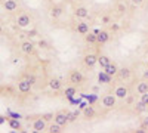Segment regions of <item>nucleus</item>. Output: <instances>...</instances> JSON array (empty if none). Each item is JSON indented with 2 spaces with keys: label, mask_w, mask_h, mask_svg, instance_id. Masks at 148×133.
I'll list each match as a JSON object with an SVG mask.
<instances>
[{
  "label": "nucleus",
  "mask_w": 148,
  "mask_h": 133,
  "mask_svg": "<svg viewBox=\"0 0 148 133\" xmlns=\"http://www.w3.org/2000/svg\"><path fill=\"white\" fill-rule=\"evenodd\" d=\"M84 81V76L83 72L79 70H70L68 72V83L73 84V86H82Z\"/></svg>",
  "instance_id": "f257e3e1"
},
{
  "label": "nucleus",
  "mask_w": 148,
  "mask_h": 133,
  "mask_svg": "<svg viewBox=\"0 0 148 133\" xmlns=\"http://www.w3.org/2000/svg\"><path fill=\"white\" fill-rule=\"evenodd\" d=\"M117 104V98L113 95V93H107L102 96V99H101V105L105 108V110H113V108L116 106Z\"/></svg>",
  "instance_id": "f03ea898"
},
{
  "label": "nucleus",
  "mask_w": 148,
  "mask_h": 133,
  "mask_svg": "<svg viewBox=\"0 0 148 133\" xmlns=\"http://www.w3.org/2000/svg\"><path fill=\"white\" fill-rule=\"evenodd\" d=\"M19 49H21V52H22L24 55H27V56L36 55V46H34V43L30 42V40H24V42L19 44Z\"/></svg>",
  "instance_id": "7ed1b4c3"
},
{
  "label": "nucleus",
  "mask_w": 148,
  "mask_h": 133,
  "mask_svg": "<svg viewBox=\"0 0 148 133\" xmlns=\"http://www.w3.org/2000/svg\"><path fill=\"white\" fill-rule=\"evenodd\" d=\"M111 39V33L108 30H101V31H96V44L98 46H104L110 42Z\"/></svg>",
  "instance_id": "20e7f679"
},
{
  "label": "nucleus",
  "mask_w": 148,
  "mask_h": 133,
  "mask_svg": "<svg viewBox=\"0 0 148 133\" xmlns=\"http://www.w3.org/2000/svg\"><path fill=\"white\" fill-rule=\"evenodd\" d=\"M113 95L116 96L117 99L125 101V98L129 95V89H127V86H125V84H119V86H116V87H114Z\"/></svg>",
  "instance_id": "39448f33"
},
{
  "label": "nucleus",
  "mask_w": 148,
  "mask_h": 133,
  "mask_svg": "<svg viewBox=\"0 0 148 133\" xmlns=\"http://www.w3.org/2000/svg\"><path fill=\"white\" fill-rule=\"evenodd\" d=\"M53 121L58 123L59 126H62V127H65V126L70 123V121H68V115H67V113H64V111L55 113V114H53Z\"/></svg>",
  "instance_id": "423d86ee"
},
{
  "label": "nucleus",
  "mask_w": 148,
  "mask_h": 133,
  "mask_svg": "<svg viewBox=\"0 0 148 133\" xmlns=\"http://www.w3.org/2000/svg\"><path fill=\"white\" fill-rule=\"evenodd\" d=\"M83 64L88 68H93L98 64V55L96 53H86L83 56Z\"/></svg>",
  "instance_id": "0eeeda50"
},
{
  "label": "nucleus",
  "mask_w": 148,
  "mask_h": 133,
  "mask_svg": "<svg viewBox=\"0 0 148 133\" xmlns=\"http://www.w3.org/2000/svg\"><path fill=\"white\" fill-rule=\"evenodd\" d=\"M16 24H18L19 27L25 28V27H28L30 24H31V16L28 14H25V12H21V14L16 16Z\"/></svg>",
  "instance_id": "6e6552de"
},
{
  "label": "nucleus",
  "mask_w": 148,
  "mask_h": 133,
  "mask_svg": "<svg viewBox=\"0 0 148 133\" xmlns=\"http://www.w3.org/2000/svg\"><path fill=\"white\" fill-rule=\"evenodd\" d=\"M18 90L21 92V93H24V95H25V93H30L31 90H33V84L27 80V78H21L19 81H18Z\"/></svg>",
  "instance_id": "1a4fd4ad"
},
{
  "label": "nucleus",
  "mask_w": 148,
  "mask_h": 133,
  "mask_svg": "<svg viewBox=\"0 0 148 133\" xmlns=\"http://www.w3.org/2000/svg\"><path fill=\"white\" fill-rule=\"evenodd\" d=\"M47 84H49V87H51V90H53V92H59V90H62V87H64L62 80L58 78V77L49 78V83Z\"/></svg>",
  "instance_id": "9d476101"
},
{
  "label": "nucleus",
  "mask_w": 148,
  "mask_h": 133,
  "mask_svg": "<svg viewBox=\"0 0 148 133\" xmlns=\"http://www.w3.org/2000/svg\"><path fill=\"white\" fill-rule=\"evenodd\" d=\"M46 123H47V121L40 115L39 118H36L34 121H33V130H34V132H45L46 127H47Z\"/></svg>",
  "instance_id": "9b49d317"
},
{
  "label": "nucleus",
  "mask_w": 148,
  "mask_h": 133,
  "mask_svg": "<svg viewBox=\"0 0 148 133\" xmlns=\"http://www.w3.org/2000/svg\"><path fill=\"white\" fill-rule=\"evenodd\" d=\"M73 14H74V16L79 18V19H84V18L89 16V9L86 6H77L76 9H74Z\"/></svg>",
  "instance_id": "f8f14e48"
},
{
  "label": "nucleus",
  "mask_w": 148,
  "mask_h": 133,
  "mask_svg": "<svg viewBox=\"0 0 148 133\" xmlns=\"http://www.w3.org/2000/svg\"><path fill=\"white\" fill-rule=\"evenodd\" d=\"M119 68H120V67H119L116 62L111 61V62H110V64H108V65L104 68V71L107 72L108 76H111V77L114 78V77H117V74H119Z\"/></svg>",
  "instance_id": "ddd939ff"
},
{
  "label": "nucleus",
  "mask_w": 148,
  "mask_h": 133,
  "mask_svg": "<svg viewBox=\"0 0 148 133\" xmlns=\"http://www.w3.org/2000/svg\"><path fill=\"white\" fill-rule=\"evenodd\" d=\"M74 30H76V33H79V34H82V35L88 34V33L90 31V30H89V24H86V22H83V21L77 22L76 27H74Z\"/></svg>",
  "instance_id": "4468645a"
},
{
  "label": "nucleus",
  "mask_w": 148,
  "mask_h": 133,
  "mask_svg": "<svg viewBox=\"0 0 148 133\" xmlns=\"http://www.w3.org/2000/svg\"><path fill=\"white\" fill-rule=\"evenodd\" d=\"M130 76H132V70H130L129 67H121V68H119L117 77H119L120 80H129Z\"/></svg>",
  "instance_id": "2eb2a0df"
},
{
  "label": "nucleus",
  "mask_w": 148,
  "mask_h": 133,
  "mask_svg": "<svg viewBox=\"0 0 148 133\" xmlns=\"http://www.w3.org/2000/svg\"><path fill=\"white\" fill-rule=\"evenodd\" d=\"M62 14H64V8H62V5H53V6L51 8V16H52L53 19H58Z\"/></svg>",
  "instance_id": "dca6fc26"
},
{
  "label": "nucleus",
  "mask_w": 148,
  "mask_h": 133,
  "mask_svg": "<svg viewBox=\"0 0 148 133\" xmlns=\"http://www.w3.org/2000/svg\"><path fill=\"white\" fill-rule=\"evenodd\" d=\"M8 124L12 130H18V132H24V127L21 124V121L18 118H8Z\"/></svg>",
  "instance_id": "f3484780"
},
{
  "label": "nucleus",
  "mask_w": 148,
  "mask_h": 133,
  "mask_svg": "<svg viewBox=\"0 0 148 133\" xmlns=\"http://www.w3.org/2000/svg\"><path fill=\"white\" fill-rule=\"evenodd\" d=\"M18 2L16 0H5L3 2V8H5V10L6 12H15L16 9H18Z\"/></svg>",
  "instance_id": "a211bd4d"
},
{
  "label": "nucleus",
  "mask_w": 148,
  "mask_h": 133,
  "mask_svg": "<svg viewBox=\"0 0 148 133\" xmlns=\"http://www.w3.org/2000/svg\"><path fill=\"white\" fill-rule=\"evenodd\" d=\"M83 115H84V118H88V120L95 118V115H96V110H95V106H92V105L84 106V108H83Z\"/></svg>",
  "instance_id": "6ab92c4d"
},
{
  "label": "nucleus",
  "mask_w": 148,
  "mask_h": 133,
  "mask_svg": "<svg viewBox=\"0 0 148 133\" xmlns=\"http://www.w3.org/2000/svg\"><path fill=\"white\" fill-rule=\"evenodd\" d=\"M64 95H65V98L73 99L74 96L77 95V86H73V84H68V86L65 87V90H64Z\"/></svg>",
  "instance_id": "aec40b11"
},
{
  "label": "nucleus",
  "mask_w": 148,
  "mask_h": 133,
  "mask_svg": "<svg viewBox=\"0 0 148 133\" xmlns=\"http://www.w3.org/2000/svg\"><path fill=\"white\" fill-rule=\"evenodd\" d=\"M111 80H113V77L108 76L105 71H99V74H98V81H99L101 84H110Z\"/></svg>",
  "instance_id": "412c9836"
},
{
  "label": "nucleus",
  "mask_w": 148,
  "mask_h": 133,
  "mask_svg": "<svg viewBox=\"0 0 148 133\" xmlns=\"http://www.w3.org/2000/svg\"><path fill=\"white\" fill-rule=\"evenodd\" d=\"M110 62H111V58H110L108 55H102V53H101V55H98V65H99L102 70H104Z\"/></svg>",
  "instance_id": "4be33fe9"
},
{
  "label": "nucleus",
  "mask_w": 148,
  "mask_h": 133,
  "mask_svg": "<svg viewBox=\"0 0 148 133\" xmlns=\"http://www.w3.org/2000/svg\"><path fill=\"white\" fill-rule=\"evenodd\" d=\"M145 92H148V81L147 80H141L139 83H136V93L142 95Z\"/></svg>",
  "instance_id": "5701e85b"
},
{
  "label": "nucleus",
  "mask_w": 148,
  "mask_h": 133,
  "mask_svg": "<svg viewBox=\"0 0 148 133\" xmlns=\"http://www.w3.org/2000/svg\"><path fill=\"white\" fill-rule=\"evenodd\" d=\"M84 43L86 44H96V33H88L84 34Z\"/></svg>",
  "instance_id": "b1692460"
},
{
  "label": "nucleus",
  "mask_w": 148,
  "mask_h": 133,
  "mask_svg": "<svg viewBox=\"0 0 148 133\" xmlns=\"http://www.w3.org/2000/svg\"><path fill=\"white\" fill-rule=\"evenodd\" d=\"M116 12H117L119 15H125L126 12H127V6H126V3L119 2V3H117V6H116Z\"/></svg>",
  "instance_id": "393cba45"
},
{
  "label": "nucleus",
  "mask_w": 148,
  "mask_h": 133,
  "mask_svg": "<svg viewBox=\"0 0 148 133\" xmlns=\"http://www.w3.org/2000/svg\"><path fill=\"white\" fill-rule=\"evenodd\" d=\"M133 106H135V113H136V114L145 113V111H147V108H148V106H147L145 104H142L141 101H139V102H136V104H135Z\"/></svg>",
  "instance_id": "a878e982"
},
{
  "label": "nucleus",
  "mask_w": 148,
  "mask_h": 133,
  "mask_svg": "<svg viewBox=\"0 0 148 133\" xmlns=\"http://www.w3.org/2000/svg\"><path fill=\"white\" fill-rule=\"evenodd\" d=\"M47 129H49L47 132H51V133H61L64 127H62V126H59L58 123H55V121H53V123H52L51 126H49Z\"/></svg>",
  "instance_id": "bb28decb"
},
{
  "label": "nucleus",
  "mask_w": 148,
  "mask_h": 133,
  "mask_svg": "<svg viewBox=\"0 0 148 133\" xmlns=\"http://www.w3.org/2000/svg\"><path fill=\"white\" fill-rule=\"evenodd\" d=\"M24 78H27L33 86L37 83V77H36V74H33V72H31V74H24Z\"/></svg>",
  "instance_id": "cd10ccee"
},
{
  "label": "nucleus",
  "mask_w": 148,
  "mask_h": 133,
  "mask_svg": "<svg viewBox=\"0 0 148 133\" xmlns=\"http://www.w3.org/2000/svg\"><path fill=\"white\" fill-rule=\"evenodd\" d=\"M37 46L39 47H42V49H49V43L45 40V39H42V40H39V43H37Z\"/></svg>",
  "instance_id": "c85d7f7f"
},
{
  "label": "nucleus",
  "mask_w": 148,
  "mask_h": 133,
  "mask_svg": "<svg viewBox=\"0 0 148 133\" xmlns=\"http://www.w3.org/2000/svg\"><path fill=\"white\" fill-rule=\"evenodd\" d=\"M67 115H68V121L70 123H73V121H76V120H77V113H67Z\"/></svg>",
  "instance_id": "c756f323"
},
{
  "label": "nucleus",
  "mask_w": 148,
  "mask_h": 133,
  "mask_svg": "<svg viewBox=\"0 0 148 133\" xmlns=\"http://www.w3.org/2000/svg\"><path fill=\"white\" fill-rule=\"evenodd\" d=\"M139 101H141L142 104H145V105L148 106V92H145V93H142V95H141Z\"/></svg>",
  "instance_id": "7c9ffc66"
},
{
  "label": "nucleus",
  "mask_w": 148,
  "mask_h": 133,
  "mask_svg": "<svg viewBox=\"0 0 148 133\" xmlns=\"http://www.w3.org/2000/svg\"><path fill=\"white\" fill-rule=\"evenodd\" d=\"M101 22L105 24V25H110V24H111V18H110V15H104V16L101 18Z\"/></svg>",
  "instance_id": "2f4dec72"
},
{
  "label": "nucleus",
  "mask_w": 148,
  "mask_h": 133,
  "mask_svg": "<svg viewBox=\"0 0 148 133\" xmlns=\"http://www.w3.org/2000/svg\"><path fill=\"white\" fill-rule=\"evenodd\" d=\"M110 25H111V31H113V33H117V31H120V25H119L117 22H111Z\"/></svg>",
  "instance_id": "473e14b6"
},
{
  "label": "nucleus",
  "mask_w": 148,
  "mask_h": 133,
  "mask_svg": "<svg viewBox=\"0 0 148 133\" xmlns=\"http://www.w3.org/2000/svg\"><path fill=\"white\" fill-rule=\"evenodd\" d=\"M42 117L46 120V121H51V120H53V114H52V113H45V114H42Z\"/></svg>",
  "instance_id": "72a5a7b5"
},
{
  "label": "nucleus",
  "mask_w": 148,
  "mask_h": 133,
  "mask_svg": "<svg viewBox=\"0 0 148 133\" xmlns=\"http://www.w3.org/2000/svg\"><path fill=\"white\" fill-rule=\"evenodd\" d=\"M27 35H28V37H36V35H37V30H36V28H31V30L27 33Z\"/></svg>",
  "instance_id": "f704fd0d"
},
{
  "label": "nucleus",
  "mask_w": 148,
  "mask_h": 133,
  "mask_svg": "<svg viewBox=\"0 0 148 133\" xmlns=\"http://www.w3.org/2000/svg\"><path fill=\"white\" fill-rule=\"evenodd\" d=\"M125 102L126 104H133V96L132 95H127L126 98H125Z\"/></svg>",
  "instance_id": "c9c22d12"
},
{
  "label": "nucleus",
  "mask_w": 148,
  "mask_h": 133,
  "mask_svg": "<svg viewBox=\"0 0 148 133\" xmlns=\"http://www.w3.org/2000/svg\"><path fill=\"white\" fill-rule=\"evenodd\" d=\"M130 2H132V3L135 5V6H141V5H142V3L145 2V0H130Z\"/></svg>",
  "instance_id": "e433bc0d"
},
{
  "label": "nucleus",
  "mask_w": 148,
  "mask_h": 133,
  "mask_svg": "<svg viewBox=\"0 0 148 133\" xmlns=\"http://www.w3.org/2000/svg\"><path fill=\"white\" fill-rule=\"evenodd\" d=\"M141 127H142V129H147V127H148V117H145V118L142 120V124H141Z\"/></svg>",
  "instance_id": "4c0bfd02"
},
{
  "label": "nucleus",
  "mask_w": 148,
  "mask_h": 133,
  "mask_svg": "<svg viewBox=\"0 0 148 133\" xmlns=\"http://www.w3.org/2000/svg\"><path fill=\"white\" fill-rule=\"evenodd\" d=\"M0 33H3V27L2 25H0Z\"/></svg>",
  "instance_id": "58836bf2"
}]
</instances>
